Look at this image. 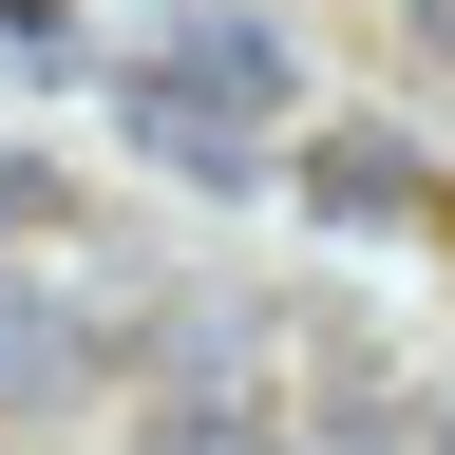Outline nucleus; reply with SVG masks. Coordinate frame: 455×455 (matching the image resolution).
<instances>
[{"label": "nucleus", "mask_w": 455, "mask_h": 455, "mask_svg": "<svg viewBox=\"0 0 455 455\" xmlns=\"http://www.w3.org/2000/svg\"><path fill=\"white\" fill-rule=\"evenodd\" d=\"M304 455H418V418H398L379 379H323L304 398Z\"/></svg>", "instance_id": "6"}, {"label": "nucleus", "mask_w": 455, "mask_h": 455, "mask_svg": "<svg viewBox=\"0 0 455 455\" xmlns=\"http://www.w3.org/2000/svg\"><path fill=\"white\" fill-rule=\"evenodd\" d=\"M284 190H304L323 228H418V209H436V171L398 152V133H304V152H284Z\"/></svg>", "instance_id": "3"}, {"label": "nucleus", "mask_w": 455, "mask_h": 455, "mask_svg": "<svg viewBox=\"0 0 455 455\" xmlns=\"http://www.w3.org/2000/svg\"><path fill=\"white\" fill-rule=\"evenodd\" d=\"M76 228H95V209H76V171H38L20 133H0V266H38V247H76Z\"/></svg>", "instance_id": "5"}, {"label": "nucleus", "mask_w": 455, "mask_h": 455, "mask_svg": "<svg viewBox=\"0 0 455 455\" xmlns=\"http://www.w3.org/2000/svg\"><path fill=\"white\" fill-rule=\"evenodd\" d=\"M114 361H133V323H114L95 284H57V266H0V418H57V398H95Z\"/></svg>", "instance_id": "2"}, {"label": "nucleus", "mask_w": 455, "mask_h": 455, "mask_svg": "<svg viewBox=\"0 0 455 455\" xmlns=\"http://www.w3.org/2000/svg\"><path fill=\"white\" fill-rule=\"evenodd\" d=\"M133 455H304V418L247 398V379H171L152 418H133Z\"/></svg>", "instance_id": "4"}, {"label": "nucleus", "mask_w": 455, "mask_h": 455, "mask_svg": "<svg viewBox=\"0 0 455 455\" xmlns=\"http://www.w3.org/2000/svg\"><path fill=\"white\" fill-rule=\"evenodd\" d=\"M76 57H95L76 0H0V76H76Z\"/></svg>", "instance_id": "7"}, {"label": "nucleus", "mask_w": 455, "mask_h": 455, "mask_svg": "<svg viewBox=\"0 0 455 455\" xmlns=\"http://www.w3.org/2000/svg\"><path fill=\"white\" fill-rule=\"evenodd\" d=\"M418 455H455V398H418Z\"/></svg>", "instance_id": "8"}, {"label": "nucleus", "mask_w": 455, "mask_h": 455, "mask_svg": "<svg viewBox=\"0 0 455 455\" xmlns=\"http://www.w3.org/2000/svg\"><path fill=\"white\" fill-rule=\"evenodd\" d=\"M284 114H304V57H284V20H228V0H171L133 38V76H114V133L152 171H190V190H266Z\"/></svg>", "instance_id": "1"}]
</instances>
